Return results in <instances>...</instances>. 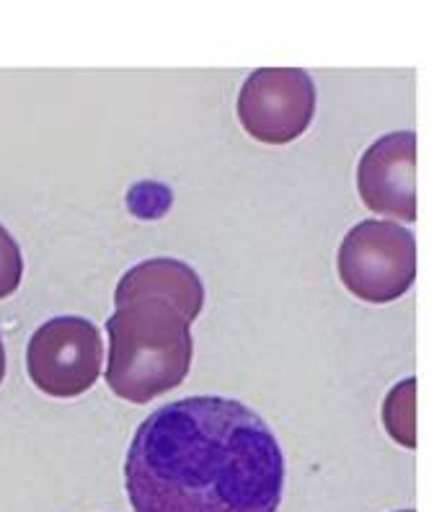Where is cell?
<instances>
[{
	"label": "cell",
	"mask_w": 447,
	"mask_h": 512,
	"mask_svg": "<svg viewBox=\"0 0 447 512\" xmlns=\"http://www.w3.org/2000/svg\"><path fill=\"white\" fill-rule=\"evenodd\" d=\"M24 277V256L16 238L0 225V300L19 290Z\"/></svg>",
	"instance_id": "8"
},
{
	"label": "cell",
	"mask_w": 447,
	"mask_h": 512,
	"mask_svg": "<svg viewBox=\"0 0 447 512\" xmlns=\"http://www.w3.org/2000/svg\"><path fill=\"white\" fill-rule=\"evenodd\" d=\"M344 288L365 303H393L416 280V238L396 220H362L344 236L336 256Z\"/></svg>",
	"instance_id": "3"
},
{
	"label": "cell",
	"mask_w": 447,
	"mask_h": 512,
	"mask_svg": "<svg viewBox=\"0 0 447 512\" xmlns=\"http://www.w3.org/2000/svg\"><path fill=\"white\" fill-rule=\"evenodd\" d=\"M125 487L135 512H277L285 456L246 404L189 396L137 427Z\"/></svg>",
	"instance_id": "1"
},
{
	"label": "cell",
	"mask_w": 447,
	"mask_h": 512,
	"mask_svg": "<svg viewBox=\"0 0 447 512\" xmlns=\"http://www.w3.org/2000/svg\"><path fill=\"white\" fill-rule=\"evenodd\" d=\"M357 189L367 210L398 218L416 220V135L391 132L375 140L362 153L357 166Z\"/></svg>",
	"instance_id": "6"
},
{
	"label": "cell",
	"mask_w": 447,
	"mask_h": 512,
	"mask_svg": "<svg viewBox=\"0 0 447 512\" xmlns=\"http://www.w3.org/2000/svg\"><path fill=\"white\" fill-rule=\"evenodd\" d=\"M205 306V285L179 259H148L127 269L106 321V383L130 404H148L184 383L192 368V324Z\"/></svg>",
	"instance_id": "2"
},
{
	"label": "cell",
	"mask_w": 447,
	"mask_h": 512,
	"mask_svg": "<svg viewBox=\"0 0 447 512\" xmlns=\"http://www.w3.org/2000/svg\"><path fill=\"white\" fill-rule=\"evenodd\" d=\"M6 378V350H3V339H0V383Z\"/></svg>",
	"instance_id": "9"
},
{
	"label": "cell",
	"mask_w": 447,
	"mask_h": 512,
	"mask_svg": "<svg viewBox=\"0 0 447 512\" xmlns=\"http://www.w3.org/2000/svg\"><path fill=\"white\" fill-rule=\"evenodd\" d=\"M104 363V342L94 321L55 316L44 321L26 347V370L34 386L55 399H75L94 388Z\"/></svg>",
	"instance_id": "4"
},
{
	"label": "cell",
	"mask_w": 447,
	"mask_h": 512,
	"mask_svg": "<svg viewBox=\"0 0 447 512\" xmlns=\"http://www.w3.org/2000/svg\"><path fill=\"white\" fill-rule=\"evenodd\" d=\"M385 430L404 448H416V378H406L383 401Z\"/></svg>",
	"instance_id": "7"
},
{
	"label": "cell",
	"mask_w": 447,
	"mask_h": 512,
	"mask_svg": "<svg viewBox=\"0 0 447 512\" xmlns=\"http://www.w3.org/2000/svg\"><path fill=\"white\" fill-rule=\"evenodd\" d=\"M398 512H414V510H398Z\"/></svg>",
	"instance_id": "10"
},
{
	"label": "cell",
	"mask_w": 447,
	"mask_h": 512,
	"mask_svg": "<svg viewBox=\"0 0 447 512\" xmlns=\"http://www.w3.org/2000/svg\"><path fill=\"white\" fill-rule=\"evenodd\" d=\"M241 127L267 145L298 140L316 114V86L303 68H259L243 81L236 104Z\"/></svg>",
	"instance_id": "5"
}]
</instances>
